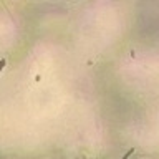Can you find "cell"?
<instances>
[{
  "mask_svg": "<svg viewBox=\"0 0 159 159\" xmlns=\"http://www.w3.org/2000/svg\"><path fill=\"white\" fill-rule=\"evenodd\" d=\"M133 152H134V149H129V151H128L126 154H124V156H123L121 159H128V157H129V156H131V154H133Z\"/></svg>",
  "mask_w": 159,
  "mask_h": 159,
  "instance_id": "6da1fadb",
  "label": "cell"
},
{
  "mask_svg": "<svg viewBox=\"0 0 159 159\" xmlns=\"http://www.w3.org/2000/svg\"><path fill=\"white\" fill-rule=\"evenodd\" d=\"M5 63H7L5 60H0V73H2V70H3V66H5Z\"/></svg>",
  "mask_w": 159,
  "mask_h": 159,
  "instance_id": "7a4b0ae2",
  "label": "cell"
}]
</instances>
